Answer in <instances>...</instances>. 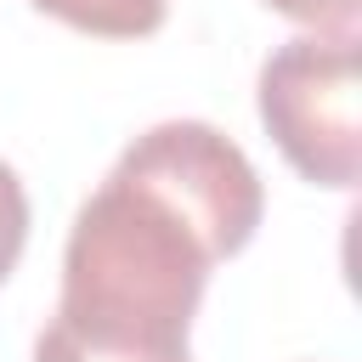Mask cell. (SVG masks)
Returning <instances> with one entry per match:
<instances>
[{
  "label": "cell",
  "mask_w": 362,
  "mask_h": 362,
  "mask_svg": "<svg viewBox=\"0 0 362 362\" xmlns=\"http://www.w3.org/2000/svg\"><path fill=\"white\" fill-rule=\"evenodd\" d=\"M221 260L209 226L119 158L68 226L57 317L136 339H187Z\"/></svg>",
  "instance_id": "1"
},
{
  "label": "cell",
  "mask_w": 362,
  "mask_h": 362,
  "mask_svg": "<svg viewBox=\"0 0 362 362\" xmlns=\"http://www.w3.org/2000/svg\"><path fill=\"white\" fill-rule=\"evenodd\" d=\"M260 119L283 158L317 181L351 192L362 175V68L356 34H294L260 62Z\"/></svg>",
  "instance_id": "2"
},
{
  "label": "cell",
  "mask_w": 362,
  "mask_h": 362,
  "mask_svg": "<svg viewBox=\"0 0 362 362\" xmlns=\"http://www.w3.org/2000/svg\"><path fill=\"white\" fill-rule=\"evenodd\" d=\"M119 158L130 170H141L147 181H158L175 204H187L209 226V238L221 243L226 260L255 238L260 209H266L260 175H255L249 153L232 136H221L215 124H204V119H164V124L141 130Z\"/></svg>",
  "instance_id": "3"
},
{
  "label": "cell",
  "mask_w": 362,
  "mask_h": 362,
  "mask_svg": "<svg viewBox=\"0 0 362 362\" xmlns=\"http://www.w3.org/2000/svg\"><path fill=\"white\" fill-rule=\"evenodd\" d=\"M34 362H192L187 339H136V334H107L85 328L74 317H57L34 339Z\"/></svg>",
  "instance_id": "4"
},
{
  "label": "cell",
  "mask_w": 362,
  "mask_h": 362,
  "mask_svg": "<svg viewBox=\"0 0 362 362\" xmlns=\"http://www.w3.org/2000/svg\"><path fill=\"white\" fill-rule=\"evenodd\" d=\"M45 17L79 28V34H102V40H141L164 23L170 0H28Z\"/></svg>",
  "instance_id": "5"
},
{
  "label": "cell",
  "mask_w": 362,
  "mask_h": 362,
  "mask_svg": "<svg viewBox=\"0 0 362 362\" xmlns=\"http://www.w3.org/2000/svg\"><path fill=\"white\" fill-rule=\"evenodd\" d=\"M23 243H28V192H23L17 170L0 158V283L17 272Z\"/></svg>",
  "instance_id": "6"
},
{
  "label": "cell",
  "mask_w": 362,
  "mask_h": 362,
  "mask_svg": "<svg viewBox=\"0 0 362 362\" xmlns=\"http://www.w3.org/2000/svg\"><path fill=\"white\" fill-rule=\"evenodd\" d=\"M266 6L317 34H356V11H362V0H266Z\"/></svg>",
  "instance_id": "7"
}]
</instances>
